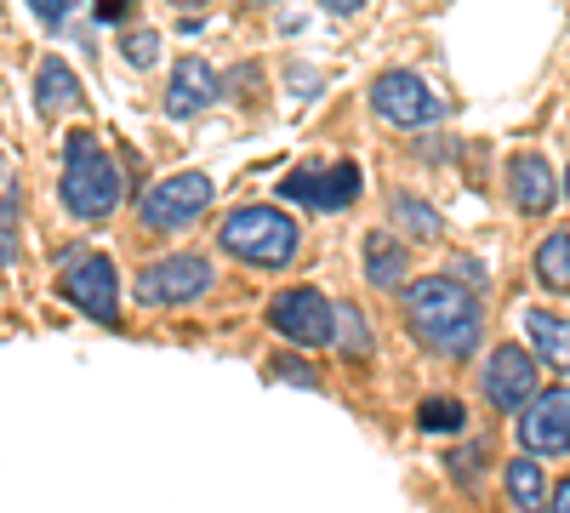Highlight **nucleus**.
Instances as JSON below:
<instances>
[{
	"label": "nucleus",
	"instance_id": "nucleus-30",
	"mask_svg": "<svg viewBox=\"0 0 570 513\" xmlns=\"http://www.w3.org/2000/svg\"><path fill=\"white\" fill-rule=\"evenodd\" d=\"M171 7H200V0H171Z\"/></svg>",
	"mask_w": 570,
	"mask_h": 513
},
{
	"label": "nucleus",
	"instance_id": "nucleus-6",
	"mask_svg": "<svg viewBox=\"0 0 570 513\" xmlns=\"http://www.w3.org/2000/svg\"><path fill=\"white\" fill-rule=\"evenodd\" d=\"M268 325H274L285 343H297V348H331V343H337V308L325 303L320 286L279 292L268 303Z\"/></svg>",
	"mask_w": 570,
	"mask_h": 513
},
{
	"label": "nucleus",
	"instance_id": "nucleus-31",
	"mask_svg": "<svg viewBox=\"0 0 570 513\" xmlns=\"http://www.w3.org/2000/svg\"><path fill=\"white\" fill-rule=\"evenodd\" d=\"M564 200H570V171H564Z\"/></svg>",
	"mask_w": 570,
	"mask_h": 513
},
{
	"label": "nucleus",
	"instance_id": "nucleus-2",
	"mask_svg": "<svg viewBox=\"0 0 570 513\" xmlns=\"http://www.w3.org/2000/svg\"><path fill=\"white\" fill-rule=\"evenodd\" d=\"M58 200H63L69 217H80V223H104V217L120 206V166L98 149V137H91V131H69Z\"/></svg>",
	"mask_w": 570,
	"mask_h": 513
},
{
	"label": "nucleus",
	"instance_id": "nucleus-12",
	"mask_svg": "<svg viewBox=\"0 0 570 513\" xmlns=\"http://www.w3.org/2000/svg\"><path fill=\"white\" fill-rule=\"evenodd\" d=\"M508 177H513V200L525 217H542L548 206H559V177H553L548 155H513Z\"/></svg>",
	"mask_w": 570,
	"mask_h": 513
},
{
	"label": "nucleus",
	"instance_id": "nucleus-15",
	"mask_svg": "<svg viewBox=\"0 0 570 513\" xmlns=\"http://www.w3.org/2000/svg\"><path fill=\"white\" fill-rule=\"evenodd\" d=\"M525 332H531L537 354H542L553 371H570V319H559V314H548V308H531V314H525Z\"/></svg>",
	"mask_w": 570,
	"mask_h": 513
},
{
	"label": "nucleus",
	"instance_id": "nucleus-16",
	"mask_svg": "<svg viewBox=\"0 0 570 513\" xmlns=\"http://www.w3.org/2000/svg\"><path fill=\"white\" fill-rule=\"evenodd\" d=\"M502 480H508V496H513L519 513H542V507H548V480H542V468H537L531 451L513 456L508 468H502Z\"/></svg>",
	"mask_w": 570,
	"mask_h": 513
},
{
	"label": "nucleus",
	"instance_id": "nucleus-27",
	"mask_svg": "<svg viewBox=\"0 0 570 513\" xmlns=\"http://www.w3.org/2000/svg\"><path fill=\"white\" fill-rule=\"evenodd\" d=\"M126 7H131V0H104L98 12H104V23H120V18H126Z\"/></svg>",
	"mask_w": 570,
	"mask_h": 513
},
{
	"label": "nucleus",
	"instance_id": "nucleus-28",
	"mask_svg": "<svg viewBox=\"0 0 570 513\" xmlns=\"http://www.w3.org/2000/svg\"><path fill=\"white\" fill-rule=\"evenodd\" d=\"M553 513H570V474H564L559 491H553Z\"/></svg>",
	"mask_w": 570,
	"mask_h": 513
},
{
	"label": "nucleus",
	"instance_id": "nucleus-23",
	"mask_svg": "<svg viewBox=\"0 0 570 513\" xmlns=\"http://www.w3.org/2000/svg\"><path fill=\"white\" fill-rule=\"evenodd\" d=\"M279 200H303V206L320 211V171H292L279 182Z\"/></svg>",
	"mask_w": 570,
	"mask_h": 513
},
{
	"label": "nucleus",
	"instance_id": "nucleus-18",
	"mask_svg": "<svg viewBox=\"0 0 570 513\" xmlns=\"http://www.w3.org/2000/svg\"><path fill=\"white\" fill-rule=\"evenodd\" d=\"M354 195H360V166L354 160H337L331 171H320V211H343Z\"/></svg>",
	"mask_w": 570,
	"mask_h": 513
},
{
	"label": "nucleus",
	"instance_id": "nucleus-9",
	"mask_svg": "<svg viewBox=\"0 0 570 513\" xmlns=\"http://www.w3.org/2000/svg\"><path fill=\"white\" fill-rule=\"evenodd\" d=\"M371 109L394 120V126H434L440 120V98L428 91L411 69H389V75H376L371 86Z\"/></svg>",
	"mask_w": 570,
	"mask_h": 513
},
{
	"label": "nucleus",
	"instance_id": "nucleus-3",
	"mask_svg": "<svg viewBox=\"0 0 570 513\" xmlns=\"http://www.w3.org/2000/svg\"><path fill=\"white\" fill-rule=\"evenodd\" d=\"M217 246L252 268H285L297 257V223L274 206H246L217 228Z\"/></svg>",
	"mask_w": 570,
	"mask_h": 513
},
{
	"label": "nucleus",
	"instance_id": "nucleus-24",
	"mask_svg": "<svg viewBox=\"0 0 570 513\" xmlns=\"http://www.w3.org/2000/svg\"><path fill=\"white\" fill-rule=\"evenodd\" d=\"M268 377L297 383V388H320V371H314L308 359H268Z\"/></svg>",
	"mask_w": 570,
	"mask_h": 513
},
{
	"label": "nucleus",
	"instance_id": "nucleus-1",
	"mask_svg": "<svg viewBox=\"0 0 570 513\" xmlns=\"http://www.w3.org/2000/svg\"><path fill=\"white\" fill-rule=\"evenodd\" d=\"M405 314H411V332L445 354V359H468L485 337V314H480V297L462 292L451 274H434V279H416L411 297H405Z\"/></svg>",
	"mask_w": 570,
	"mask_h": 513
},
{
	"label": "nucleus",
	"instance_id": "nucleus-22",
	"mask_svg": "<svg viewBox=\"0 0 570 513\" xmlns=\"http://www.w3.org/2000/svg\"><path fill=\"white\" fill-rule=\"evenodd\" d=\"M120 58H126L131 69H155V63H160V34H155V29H126V34H120Z\"/></svg>",
	"mask_w": 570,
	"mask_h": 513
},
{
	"label": "nucleus",
	"instance_id": "nucleus-10",
	"mask_svg": "<svg viewBox=\"0 0 570 513\" xmlns=\"http://www.w3.org/2000/svg\"><path fill=\"white\" fill-rule=\"evenodd\" d=\"M519 445L531 456H564L570 451V388H548L519 411Z\"/></svg>",
	"mask_w": 570,
	"mask_h": 513
},
{
	"label": "nucleus",
	"instance_id": "nucleus-13",
	"mask_svg": "<svg viewBox=\"0 0 570 513\" xmlns=\"http://www.w3.org/2000/svg\"><path fill=\"white\" fill-rule=\"evenodd\" d=\"M80 103H86L80 75H75L63 58H46V69H40V80H35V109H40V115H75Z\"/></svg>",
	"mask_w": 570,
	"mask_h": 513
},
{
	"label": "nucleus",
	"instance_id": "nucleus-26",
	"mask_svg": "<svg viewBox=\"0 0 570 513\" xmlns=\"http://www.w3.org/2000/svg\"><path fill=\"white\" fill-rule=\"evenodd\" d=\"M320 7H325L331 18H348V12H360V7H365V0H320Z\"/></svg>",
	"mask_w": 570,
	"mask_h": 513
},
{
	"label": "nucleus",
	"instance_id": "nucleus-20",
	"mask_svg": "<svg viewBox=\"0 0 570 513\" xmlns=\"http://www.w3.org/2000/svg\"><path fill=\"white\" fill-rule=\"evenodd\" d=\"M416 428L422 434H462L468 428V411H462V399H422Z\"/></svg>",
	"mask_w": 570,
	"mask_h": 513
},
{
	"label": "nucleus",
	"instance_id": "nucleus-29",
	"mask_svg": "<svg viewBox=\"0 0 570 513\" xmlns=\"http://www.w3.org/2000/svg\"><path fill=\"white\" fill-rule=\"evenodd\" d=\"M7 257H12V246H7V240H0V263H7Z\"/></svg>",
	"mask_w": 570,
	"mask_h": 513
},
{
	"label": "nucleus",
	"instance_id": "nucleus-14",
	"mask_svg": "<svg viewBox=\"0 0 570 513\" xmlns=\"http://www.w3.org/2000/svg\"><path fill=\"white\" fill-rule=\"evenodd\" d=\"M411 268V246H400L394 235H365V279L371 286H400Z\"/></svg>",
	"mask_w": 570,
	"mask_h": 513
},
{
	"label": "nucleus",
	"instance_id": "nucleus-7",
	"mask_svg": "<svg viewBox=\"0 0 570 513\" xmlns=\"http://www.w3.org/2000/svg\"><path fill=\"white\" fill-rule=\"evenodd\" d=\"M212 292V263L195 257V251H177L155 268H142L137 274V303H149V308H171V303H195Z\"/></svg>",
	"mask_w": 570,
	"mask_h": 513
},
{
	"label": "nucleus",
	"instance_id": "nucleus-25",
	"mask_svg": "<svg viewBox=\"0 0 570 513\" xmlns=\"http://www.w3.org/2000/svg\"><path fill=\"white\" fill-rule=\"evenodd\" d=\"M29 7H35V18H40L46 29H63V23H69V12L80 7V0H29Z\"/></svg>",
	"mask_w": 570,
	"mask_h": 513
},
{
	"label": "nucleus",
	"instance_id": "nucleus-32",
	"mask_svg": "<svg viewBox=\"0 0 570 513\" xmlns=\"http://www.w3.org/2000/svg\"><path fill=\"white\" fill-rule=\"evenodd\" d=\"M246 7H268V0H246Z\"/></svg>",
	"mask_w": 570,
	"mask_h": 513
},
{
	"label": "nucleus",
	"instance_id": "nucleus-19",
	"mask_svg": "<svg viewBox=\"0 0 570 513\" xmlns=\"http://www.w3.org/2000/svg\"><path fill=\"white\" fill-rule=\"evenodd\" d=\"M537 274H542V286L570 292V235H548V240H542V251H537Z\"/></svg>",
	"mask_w": 570,
	"mask_h": 513
},
{
	"label": "nucleus",
	"instance_id": "nucleus-8",
	"mask_svg": "<svg viewBox=\"0 0 570 513\" xmlns=\"http://www.w3.org/2000/svg\"><path fill=\"white\" fill-rule=\"evenodd\" d=\"M542 377H537V359L519 348V343H502V348H491V359H485V399L497 405V411H525L542 388H537Z\"/></svg>",
	"mask_w": 570,
	"mask_h": 513
},
{
	"label": "nucleus",
	"instance_id": "nucleus-4",
	"mask_svg": "<svg viewBox=\"0 0 570 513\" xmlns=\"http://www.w3.org/2000/svg\"><path fill=\"white\" fill-rule=\"evenodd\" d=\"M212 177L206 171H177V177H160L149 195L137 200V223L155 228V235H177V228H188L206 206H212Z\"/></svg>",
	"mask_w": 570,
	"mask_h": 513
},
{
	"label": "nucleus",
	"instance_id": "nucleus-11",
	"mask_svg": "<svg viewBox=\"0 0 570 513\" xmlns=\"http://www.w3.org/2000/svg\"><path fill=\"white\" fill-rule=\"evenodd\" d=\"M217 91H223V80H217V69H212L206 58H183V63L171 69V86H166V115H171V120L200 115V109L217 103Z\"/></svg>",
	"mask_w": 570,
	"mask_h": 513
},
{
	"label": "nucleus",
	"instance_id": "nucleus-5",
	"mask_svg": "<svg viewBox=\"0 0 570 513\" xmlns=\"http://www.w3.org/2000/svg\"><path fill=\"white\" fill-rule=\"evenodd\" d=\"M63 279H58V292L69 308H80L86 319H98V325H115L120 319V286H115V263L98 257V251H63Z\"/></svg>",
	"mask_w": 570,
	"mask_h": 513
},
{
	"label": "nucleus",
	"instance_id": "nucleus-17",
	"mask_svg": "<svg viewBox=\"0 0 570 513\" xmlns=\"http://www.w3.org/2000/svg\"><path fill=\"white\" fill-rule=\"evenodd\" d=\"M394 223L405 228L411 240H440V211L428 206V200H416V195H394Z\"/></svg>",
	"mask_w": 570,
	"mask_h": 513
},
{
	"label": "nucleus",
	"instance_id": "nucleus-21",
	"mask_svg": "<svg viewBox=\"0 0 570 513\" xmlns=\"http://www.w3.org/2000/svg\"><path fill=\"white\" fill-rule=\"evenodd\" d=\"M337 348L348 359H365L371 354V325H365V314L354 303H337Z\"/></svg>",
	"mask_w": 570,
	"mask_h": 513
}]
</instances>
